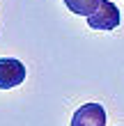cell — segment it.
Returning <instances> with one entry per match:
<instances>
[{
    "label": "cell",
    "instance_id": "cell-1",
    "mask_svg": "<svg viewBox=\"0 0 124 126\" xmlns=\"http://www.w3.org/2000/svg\"><path fill=\"white\" fill-rule=\"evenodd\" d=\"M120 23H122V14L117 9V5L110 2V0H101L99 7L94 9V14L87 16V25L92 30H101V32L115 30Z\"/></svg>",
    "mask_w": 124,
    "mask_h": 126
},
{
    "label": "cell",
    "instance_id": "cell-2",
    "mask_svg": "<svg viewBox=\"0 0 124 126\" xmlns=\"http://www.w3.org/2000/svg\"><path fill=\"white\" fill-rule=\"evenodd\" d=\"M25 80V66L23 62L14 57H0V90L18 87Z\"/></svg>",
    "mask_w": 124,
    "mask_h": 126
},
{
    "label": "cell",
    "instance_id": "cell-3",
    "mask_svg": "<svg viewBox=\"0 0 124 126\" xmlns=\"http://www.w3.org/2000/svg\"><path fill=\"white\" fill-rule=\"evenodd\" d=\"M71 126H106V110L101 103H85L74 112Z\"/></svg>",
    "mask_w": 124,
    "mask_h": 126
},
{
    "label": "cell",
    "instance_id": "cell-4",
    "mask_svg": "<svg viewBox=\"0 0 124 126\" xmlns=\"http://www.w3.org/2000/svg\"><path fill=\"white\" fill-rule=\"evenodd\" d=\"M99 2L101 0H64L67 9L71 14H78V16H90V14H94Z\"/></svg>",
    "mask_w": 124,
    "mask_h": 126
}]
</instances>
